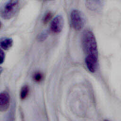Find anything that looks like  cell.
Wrapping results in <instances>:
<instances>
[{"label": "cell", "instance_id": "obj_13", "mask_svg": "<svg viewBox=\"0 0 121 121\" xmlns=\"http://www.w3.org/2000/svg\"><path fill=\"white\" fill-rule=\"evenodd\" d=\"M14 113H13L12 112H11L9 116V117L7 119V121H14Z\"/></svg>", "mask_w": 121, "mask_h": 121}, {"label": "cell", "instance_id": "obj_3", "mask_svg": "<svg viewBox=\"0 0 121 121\" xmlns=\"http://www.w3.org/2000/svg\"><path fill=\"white\" fill-rule=\"evenodd\" d=\"M70 21L74 29L81 30L84 25V19L82 13L78 9L72 10L70 13Z\"/></svg>", "mask_w": 121, "mask_h": 121}, {"label": "cell", "instance_id": "obj_5", "mask_svg": "<svg viewBox=\"0 0 121 121\" xmlns=\"http://www.w3.org/2000/svg\"><path fill=\"white\" fill-rule=\"evenodd\" d=\"M10 98L9 94L7 92L0 93V112L7 111L10 105Z\"/></svg>", "mask_w": 121, "mask_h": 121}, {"label": "cell", "instance_id": "obj_11", "mask_svg": "<svg viewBox=\"0 0 121 121\" xmlns=\"http://www.w3.org/2000/svg\"><path fill=\"white\" fill-rule=\"evenodd\" d=\"M48 36V33L46 32H43L40 34L38 37V40L40 41H43L46 39Z\"/></svg>", "mask_w": 121, "mask_h": 121}, {"label": "cell", "instance_id": "obj_8", "mask_svg": "<svg viewBox=\"0 0 121 121\" xmlns=\"http://www.w3.org/2000/svg\"><path fill=\"white\" fill-rule=\"evenodd\" d=\"M29 92V87L27 85H24L23 86L20 90V96L22 100L26 99Z\"/></svg>", "mask_w": 121, "mask_h": 121}, {"label": "cell", "instance_id": "obj_15", "mask_svg": "<svg viewBox=\"0 0 121 121\" xmlns=\"http://www.w3.org/2000/svg\"><path fill=\"white\" fill-rule=\"evenodd\" d=\"M1 26V22H0V28Z\"/></svg>", "mask_w": 121, "mask_h": 121}, {"label": "cell", "instance_id": "obj_16", "mask_svg": "<svg viewBox=\"0 0 121 121\" xmlns=\"http://www.w3.org/2000/svg\"><path fill=\"white\" fill-rule=\"evenodd\" d=\"M104 121H108V120H104Z\"/></svg>", "mask_w": 121, "mask_h": 121}, {"label": "cell", "instance_id": "obj_1", "mask_svg": "<svg viewBox=\"0 0 121 121\" xmlns=\"http://www.w3.org/2000/svg\"><path fill=\"white\" fill-rule=\"evenodd\" d=\"M82 44L86 58L98 60L97 42L93 33L90 30L85 31L82 35Z\"/></svg>", "mask_w": 121, "mask_h": 121}, {"label": "cell", "instance_id": "obj_4", "mask_svg": "<svg viewBox=\"0 0 121 121\" xmlns=\"http://www.w3.org/2000/svg\"><path fill=\"white\" fill-rule=\"evenodd\" d=\"M64 25V19L61 15L55 17L51 22L50 29L54 33L58 34L61 32Z\"/></svg>", "mask_w": 121, "mask_h": 121}, {"label": "cell", "instance_id": "obj_2", "mask_svg": "<svg viewBox=\"0 0 121 121\" xmlns=\"http://www.w3.org/2000/svg\"><path fill=\"white\" fill-rule=\"evenodd\" d=\"M18 6L17 0H9L6 2L0 8L1 17L6 19L12 18L17 12Z\"/></svg>", "mask_w": 121, "mask_h": 121}, {"label": "cell", "instance_id": "obj_6", "mask_svg": "<svg viewBox=\"0 0 121 121\" xmlns=\"http://www.w3.org/2000/svg\"><path fill=\"white\" fill-rule=\"evenodd\" d=\"M86 6L91 10H98L103 7V1L100 0H89L86 1Z\"/></svg>", "mask_w": 121, "mask_h": 121}, {"label": "cell", "instance_id": "obj_10", "mask_svg": "<svg viewBox=\"0 0 121 121\" xmlns=\"http://www.w3.org/2000/svg\"><path fill=\"white\" fill-rule=\"evenodd\" d=\"M52 14L51 12H48L47 13H46L43 18V22L44 24L47 23L52 18Z\"/></svg>", "mask_w": 121, "mask_h": 121}, {"label": "cell", "instance_id": "obj_14", "mask_svg": "<svg viewBox=\"0 0 121 121\" xmlns=\"http://www.w3.org/2000/svg\"><path fill=\"white\" fill-rule=\"evenodd\" d=\"M2 72V68L0 67V76Z\"/></svg>", "mask_w": 121, "mask_h": 121}, {"label": "cell", "instance_id": "obj_12", "mask_svg": "<svg viewBox=\"0 0 121 121\" xmlns=\"http://www.w3.org/2000/svg\"><path fill=\"white\" fill-rule=\"evenodd\" d=\"M5 59V54L2 49L0 48V64L4 62Z\"/></svg>", "mask_w": 121, "mask_h": 121}, {"label": "cell", "instance_id": "obj_9", "mask_svg": "<svg viewBox=\"0 0 121 121\" xmlns=\"http://www.w3.org/2000/svg\"><path fill=\"white\" fill-rule=\"evenodd\" d=\"M33 78L35 81L36 82H40L43 78V75L41 72L37 71L34 73Z\"/></svg>", "mask_w": 121, "mask_h": 121}, {"label": "cell", "instance_id": "obj_7", "mask_svg": "<svg viewBox=\"0 0 121 121\" xmlns=\"http://www.w3.org/2000/svg\"><path fill=\"white\" fill-rule=\"evenodd\" d=\"M13 44V40L10 38H2L0 39V46L4 50H9Z\"/></svg>", "mask_w": 121, "mask_h": 121}]
</instances>
